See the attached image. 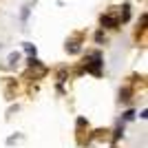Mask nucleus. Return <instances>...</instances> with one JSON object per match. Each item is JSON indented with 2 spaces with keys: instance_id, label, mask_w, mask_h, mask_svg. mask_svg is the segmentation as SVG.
I'll return each instance as SVG.
<instances>
[{
  "instance_id": "1",
  "label": "nucleus",
  "mask_w": 148,
  "mask_h": 148,
  "mask_svg": "<svg viewBox=\"0 0 148 148\" xmlns=\"http://www.w3.org/2000/svg\"><path fill=\"white\" fill-rule=\"evenodd\" d=\"M102 25H106V27H117V20L113 18V16H104V18H102Z\"/></svg>"
}]
</instances>
